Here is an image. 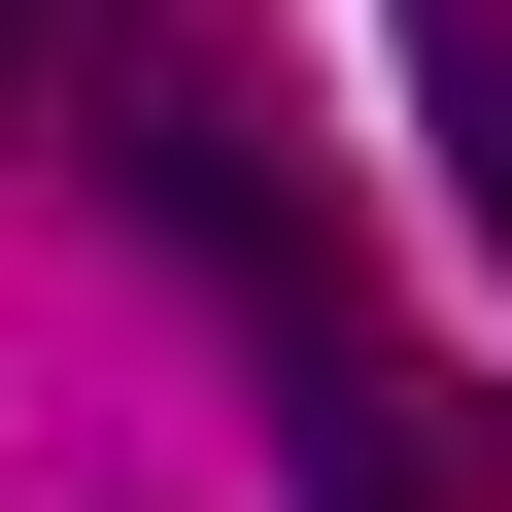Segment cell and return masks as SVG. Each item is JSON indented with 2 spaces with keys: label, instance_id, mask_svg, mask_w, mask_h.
<instances>
[{
  "label": "cell",
  "instance_id": "1",
  "mask_svg": "<svg viewBox=\"0 0 512 512\" xmlns=\"http://www.w3.org/2000/svg\"><path fill=\"white\" fill-rule=\"evenodd\" d=\"M274 478H308V512H512V444H478V410H444V376H410L342 274L274 308Z\"/></svg>",
  "mask_w": 512,
  "mask_h": 512
},
{
  "label": "cell",
  "instance_id": "2",
  "mask_svg": "<svg viewBox=\"0 0 512 512\" xmlns=\"http://www.w3.org/2000/svg\"><path fill=\"white\" fill-rule=\"evenodd\" d=\"M410 35H444V171H478V239H512V35H478V0H410Z\"/></svg>",
  "mask_w": 512,
  "mask_h": 512
},
{
  "label": "cell",
  "instance_id": "3",
  "mask_svg": "<svg viewBox=\"0 0 512 512\" xmlns=\"http://www.w3.org/2000/svg\"><path fill=\"white\" fill-rule=\"evenodd\" d=\"M0 137H35V0H0Z\"/></svg>",
  "mask_w": 512,
  "mask_h": 512
}]
</instances>
